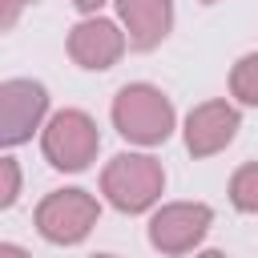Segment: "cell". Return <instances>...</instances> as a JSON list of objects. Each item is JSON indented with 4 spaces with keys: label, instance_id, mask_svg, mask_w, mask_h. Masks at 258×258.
Returning <instances> with one entry per match:
<instances>
[{
    "label": "cell",
    "instance_id": "6da1fadb",
    "mask_svg": "<svg viewBox=\"0 0 258 258\" xmlns=\"http://www.w3.org/2000/svg\"><path fill=\"white\" fill-rule=\"evenodd\" d=\"M113 125L133 145H161L173 133V101L157 85H125L113 97Z\"/></svg>",
    "mask_w": 258,
    "mask_h": 258
},
{
    "label": "cell",
    "instance_id": "7a4b0ae2",
    "mask_svg": "<svg viewBox=\"0 0 258 258\" xmlns=\"http://www.w3.org/2000/svg\"><path fill=\"white\" fill-rule=\"evenodd\" d=\"M165 189V169L149 153H117L101 173V194L121 214H145Z\"/></svg>",
    "mask_w": 258,
    "mask_h": 258
},
{
    "label": "cell",
    "instance_id": "3957f363",
    "mask_svg": "<svg viewBox=\"0 0 258 258\" xmlns=\"http://www.w3.org/2000/svg\"><path fill=\"white\" fill-rule=\"evenodd\" d=\"M40 149H44V157H48L52 169L81 173V169H89V161L101 149L97 121L85 109H60V113L48 117V125L40 133Z\"/></svg>",
    "mask_w": 258,
    "mask_h": 258
},
{
    "label": "cell",
    "instance_id": "277c9868",
    "mask_svg": "<svg viewBox=\"0 0 258 258\" xmlns=\"http://www.w3.org/2000/svg\"><path fill=\"white\" fill-rule=\"evenodd\" d=\"M97 218H101V206L85 189H52L36 206V230L52 246H77L81 238H89Z\"/></svg>",
    "mask_w": 258,
    "mask_h": 258
},
{
    "label": "cell",
    "instance_id": "5b68a950",
    "mask_svg": "<svg viewBox=\"0 0 258 258\" xmlns=\"http://www.w3.org/2000/svg\"><path fill=\"white\" fill-rule=\"evenodd\" d=\"M48 113V93L40 81L28 77H12L0 85V145L12 149L20 141L32 137V129H40Z\"/></svg>",
    "mask_w": 258,
    "mask_h": 258
},
{
    "label": "cell",
    "instance_id": "8992f818",
    "mask_svg": "<svg viewBox=\"0 0 258 258\" xmlns=\"http://www.w3.org/2000/svg\"><path fill=\"white\" fill-rule=\"evenodd\" d=\"M214 222V210L206 202H169L149 218V242L161 254H189Z\"/></svg>",
    "mask_w": 258,
    "mask_h": 258
},
{
    "label": "cell",
    "instance_id": "52a82bcc",
    "mask_svg": "<svg viewBox=\"0 0 258 258\" xmlns=\"http://www.w3.org/2000/svg\"><path fill=\"white\" fill-rule=\"evenodd\" d=\"M125 44H129V36H125L113 20H105V16H85V20L73 24V32H69V56H73L81 69H89V73L113 69V64L121 60Z\"/></svg>",
    "mask_w": 258,
    "mask_h": 258
},
{
    "label": "cell",
    "instance_id": "ba28073f",
    "mask_svg": "<svg viewBox=\"0 0 258 258\" xmlns=\"http://www.w3.org/2000/svg\"><path fill=\"white\" fill-rule=\"evenodd\" d=\"M238 125H242V117L230 101H202L185 117V149L194 157H214L234 141Z\"/></svg>",
    "mask_w": 258,
    "mask_h": 258
},
{
    "label": "cell",
    "instance_id": "9c48e42d",
    "mask_svg": "<svg viewBox=\"0 0 258 258\" xmlns=\"http://www.w3.org/2000/svg\"><path fill=\"white\" fill-rule=\"evenodd\" d=\"M113 4L125 24L129 48H137V52L157 48L173 28V0H113Z\"/></svg>",
    "mask_w": 258,
    "mask_h": 258
},
{
    "label": "cell",
    "instance_id": "30bf717a",
    "mask_svg": "<svg viewBox=\"0 0 258 258\" xmlns=\"http://www.w3.org/2000/svg\"><path fill=\"white\" fill-rule=\"evenodd\" d=\"M230 202L242 214H258V161H246L230 177Z\"/></svg>",
    "mask_w": 258,
    "mask_h": 258
},
{
    "label": "cell",
    "instance_id": "8fae6325",
    "mask_svg": "<svg viewBox=\"0 0 258 258\" xmlns=\"http://www.w3.org/2000/svg\"><path fill=\"white\" fill-rule=\"evenodd\" d=\"M230 93H234L242 105H254V109H258V52H246V56L230 69Z\"/></svg>",
    "mask_w": 258,
    "mask_h": 258
},
{
    "label": "cell",
    "instance_id": "7c38bea8",
    "mask_svg": "<svg viewBox=\"0 0 258 258\" xmlns=\"http://www.w3.org/2000/svg\"><path fill=\"white\" fill-rule=\"evenodd\" d=\"M20 194V165L12 157H0V210H8Z\"/></svg>",
    "mask_w": 258,
    "mask_h": 258
},
{
    "label": "cell",
    "instance_id": "4fadbf2b",
    "mask_svg": "<svg viewBox=\"0 0 258 258\" xmlns=\"http://www.w3.org/2000/svg\"><path fill=\"white\" fill-rule=\"evenodd\" d=\"M28 4H36V0H4V4H0V28L8 32V28L20 20V12H24Z\"/></svg>",
    "mask_w": 258,
    "mask_h": 258
},
{
    "label": "cell",
    "instance_id": "5bb4252c",
    "mask_svg": "<svg viewBox=\"0 0 258 258\" xmlns=\"http://www.w3.org/2000/svg\"><path fill=\"white\" fill-rule=\"evenodd\" d=\"M0 258H28V250H20L16 242H0Z\"/></svg>",
    "mask_w": 258,
    "mask_h": 258
},
{
    "label": "cell",
    "instance_id": "9a60e30c",
    "mask_svg": "<svg viewBox=\"0 0 258 258\" xmlns=\"http://www.w3.org/2000/svg\"><path fill=\"white\" fill-rule=\"evenodd\" d=\"M73 4H77V8H81V12H97V8H101V4H105V0H73Z\"/></svg>",
    "mask_w": 258,
    "mask_h": 258
},
{
    "label": "cell",
    "instance_id": "2e32d148",
    "mask_svg": "<svg viewBox=\"0 0 258 258\" xmlns=\"http://www.w3.org/2000/svg\"><path fill=\"white\" fill-rule=\"evenodd\" d=\"M194 258H226L222 250H202V254H194Z\"/></svg>",
    "mask_w": 258,
    "mask_h": 258
},
{
    "label": "cell",
    "instance_id": "e0dca14e",
    "mask_svg": "<svg viewBox=\"0 0 258 258\" xmlns=\"http://www.w3.org/2000/svg\"><path fill=\"white\" fill-rule=\"evenodd\" d=\"M93 258H113V254H93Z\"/></svg>",
    "mask_w": 258,
    "mask_h": 258
},
{
    "label": "cell",
    "instance_id": "ac0fdd59",
    "mask_svg": "<svg viewBox=\"0 0 258 258\" xmlns=\"http://www.w3.org/2000/svg\"><path fill=\"white\" fill-rule=\"evenodd\" d=\"M202 4H214V0H202Z\"/></svg>",
    "mask_w": 258,
    "mask_h": 258
}]
</instances>
